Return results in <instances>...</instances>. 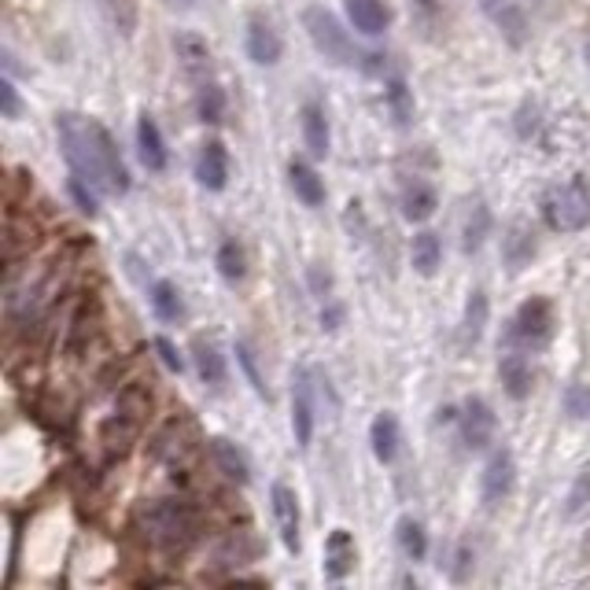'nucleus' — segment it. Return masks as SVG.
<instances>
[{"label":"nucleus","instance_id":"obj_28","mask_svg":"<svg viewBox=\"0 0 590 590\" xmlns=\"http://www.w3.org/2000/svg\"><path fill=\"white\" fill-rule=\"evenodd\" d=\"M196 115L207 126H218L225 118V89L214 78L200 82V89H196Z\"/></svg>","mask_w":590,"mask_h":590},{"label":"nucleus","instance_id":"obj_16","mask_svg":"<svg viewBox=\"0 0 590 590\" xmlns=\"http://www.w3.org/2000/svg\"><path fill=\"white\" fill-rule=\"evenodd\" d=\"M173 52H178V60H181V71L189 74V78L196 82H207L211 78V71H214V60H211V45L200 38V34H178L173 38Z\"/></svg>","mask_w":590,"mask_h":590},{"label":"nucleus","instance_id":"obj_30","mask_svg":"<svg viewBox=\"0 0 590 590\" xmlns=\"http://www.w3.org/2000/svg\"><path fill=\"white\" fill-rule=\"evenodd\" d=\"M487 314H491L487 292H484V288H473V292H468V303H465V322H462V333H465V340H473V344H476L480 336H484Z\"/></svg>","mask_w":590,"mask_h":590},{"label":"nucleus","instance_id":"obj_45","mask_svg":"<svg viewBox=\"0 0 590 590\" xmlns=\"http://www.w3.org/2000/svg\"><path fill=\"white\" fill-rule=\"evenodd\" d=\"M181 4H192V0H181Z\"/></svg>","mask_w":590,"mask_h":590},{"label":"nucleus","instance_id":"obj_13","mask_svg":"<svg viewBox=\"0 0 590 590\" xmlns=\"http://www.w3.org/2000/svg\"><path fill=\"white\" fill-rule=\"evenodd\" d=\"M498 380H502V391L513 399V402H524L531 396L535 388V369H531V358L524 351H506L498 362Z\"/></svg>","mask_w":590,"mask_h":590},{"label":"nucleus","instance_id":"obj_32","mask_svg":"<svg viewBox=\"0 0 590 590\" xmlns=\"http://www.w3.org/2000/svg\"><path fill=\"white\" fill-rule=\"evenodd\" d=\"M384 101H388V112L396 115V123L399 126H410V118H413V93L407 89V82L391 78L388 89H384Z\"/></svg>","mask_w":590,"mask_h":590},{"label":"nucleus","instance_id":"obj_9","mask_svg":"<svg viewBox=\"0 0 590 590\" xmlns=\"http://www.w3.org/2000/svg\"><path fill=\"white\" fill-rule=\"evenodd\" d=\"M513 487H517V462L502 446V451L487 457L484 473H480V498H484V506H498V502L513 495Z\"/></svg>","mask_w":590,"mask_h":590},{"label":"nucleus","instance_id":"obj_11","mask_svg":"<svg viewBox=\"0 0 590 590\" xmlns=\"http://www.w3.org/2000/svg\"><path fill=\"white\" fill-rule=\"evenodd\" d=\"M358 565V546L351 539V531L347 528H333L329 539H325V554H322V572L325 579H333V583H340L355 572Z\"/></svg>","mask_w":590,"mask_h":590},{"label":"nucleus","instance_id":"obj_17","mask_svg":"<svg viewBox=\"0 0 590 590\" xmlns=\"http://www.w3.org/2000/svg\"><path fill=\"white\" fill-rule=\"evenodd\" d=\"M137 156H140V162H145L151 173H162V170H167V162H170L167 140H162V129H159V123L148 112L137 118Z\"/></svg>","mask_w":590,"mask_h":590},{"label":"nucleus","instance_id":"obj_33","mask_svg":"<svg viewBox=\"0 0 590 590\" xmlns=\"http://www.w3.org/2000/svg\"><path fill=\"white\" fill-rule=\"evenodd\" d=\"M67 192H71V200H74V207H78L82 214H89V218L101 214V196H104V192H96L89 181L78 178V173H71Z\"/></svg>","mask_w":590,"mask_h":590},{"label":"nucleus","instance_id":"obj_27","mask_svg":"<svg viewBox=\"0 0 590 590\" xmlns=\"http://www.w3.org/2000/svg\"><path fill=\"white\" fill-rule=\"evenodd\" d=\"M214 266H218V273H222V281H229V284H240L247 277V255H244V247H240V240L229 236L218 244Z\"/></svg>","mask_w":590,"mask_h":590},{"label":"nucleus","instance_id":"obj_12","mask_svg":"<svg viewBox=\"0 0 590 590\" xmlns=\"http://www.w3.org/2000/svg\"><path fill=\"white\" fill-rule=\"evenodd\" d=\"M196 181H200V189L207 192H225V185H229V151L225 145L218 137L211 140H203V148H200V156H196Z\"/></svg>","mask_w":590,"mask_h":590},{"label":"nucleus","instance_id":"obj_15","mask_svg":"<svg viewBox=\"0 0 590 590\" xmlns=\"http://www.w3.org/2000/svg\"><path fill=\"white\" fill-rule=\"evenodd\" d=\"M299 126H303V145L314 159H329L333 151V129H329V115H325L322 104L307 101L299 112Z\"/></svg>","mask_w":590,"mask_h":590},{"label":"nucleus","instance_id":"obj_21","mask_svg":"<svg viewBox=\"0 0 590 590\" xmlns=\"http://www.w3.org/2000/svg\"><path fill=\"white\" fill-rule=\"evenodd\" d=\"M288 185H292L295 200H299L303 207H322L325 203V181L307 159L288 162Z\"/></svg>","mask_w":590,"mask_h":590},{"label":"nucleus","instance_id":"obj_44","mask_svg":"<svg viewBox=\"0 0 590 590\" xmlns=\"http://www.w3.org/2000/svg\"><path fill=\"white\" fill-rule=\"evenodd\" d=\"M583 56H587V67H590V41H587V49H583Z\"/></svg>","mask_w":590,"mask_h":590},{"label":"nucleus","instance_id":"obj_24","mask_svg":"<svg viewBox=\"0 0 590 590\" xmlns=\"http://www.w3.org/2000/svg\"><path fill=\"white\" fill-rule=\"evenodd\" d=\"M192 362H196V373L207 388H222L225 384V355L218 351L211 340H196L192 344Z\"/></svg>","mask_w":590,"mask_h":590},{"label":"nucleus","instance_id":"obj_10","mask_svg":"<svg viewBox=\"0 0 590 590\" xmlns=\"http://www.w3.org/2000/svg\"><path fill=\"white\" fill-rule=\"evenodd\" d=\"M244 49H247V60L255 63V67H277L281 56H284V41H281L277 30H273V23L266 15L247 19Z\"/></svg>","mask_w":590,"mask_h":590},{"label":"nucleus","instance_id":"obj_7","mask_svg":"<svg viewBox=\"0 0 590 590\" xmlns=\"http://www.w3.org/2000/svg\"><path fill=\"white\" fill-rule=\"evenodd\" d=\"M495 429H498V418L491 410V402L480 396L465 399L462 413H457V432H462V443L468 451H487L495 443Z\"/></svg>","mask_w":590,"mask_h":590},{"label":"nucleus","instance_id":"obj_2","mask_svg":"<svg viewBox=\"0 0 590 590\" xmlns=\"http://www.w3.org/2000/svg\"><path fill=\"white\" fill-rule=\"evenodd\" d=\"M137 531L159 554H185L200 539V509L189 498H156L137 509Z\"/></svg>","mask_w":590,"mask_h":590},{"label":"nucleus","instance_id":"obj_4","mask_svg":"<svg viewBox=\"0 0 590 590\" xmlns=\"http://www.w3.org/2000/svg\"><path fill=\"white\" fill-rule=\"evenodd\" d=\"M557 333V314L554 303L546 295H531L524 299L517 314L506 325V336H502V351H524V355H539L550 347Z\"/></svg>","mask_w":590,"mask_h":590},{"label":"nucleus","instance_id":"obj_29","mask_svg":"<svg viewBox=\"0 0 590 590\" xmlns=\"http://www.w3.org/2000/svg\"><path fill=\"white\" fill-rule=\"evenodd\" d=\"M502 255H506L509 270H524L535 255V233H528V225H513L506 240H502Z\"/></svg>","mask_w":590,"mask_h":590},{"label":"nucleus","instance_id":"obj_35","mask_svg":"<svg viewBox=\"0 0 590 590\" xmlns=\"http://www.w3.org/2000/svg\"><path fill=\"white\" fill-rule=\"evenodd\" d=\"M101 4H104V12L112 15V23L123 30L126 38L134 34V27H137V4H134V0H101Z\"/></svg>","mask_w":590,"mask_h":590},{"label":"nucleus","instance_id":"obj_37","mask_svg":"<svg viewBox=\"0 0 590 590\" xmlns=\"http://www.w3.org/2000/svg\"><path fill=\"white\" fill-rule=\"evenodd\" d=\"M0 112H4L8 123H15V118L23 115V101H19V89H15L12 74H4V78H0Z\"/></svg>","mask_w":590,"mask_h":590},{"label":"nucleus","instance_id":"obj_31","mask_svg":"<svg viewBox=\"0 0 590 590\" xmlns=\"http://www.w3.org/2000/svg\"><path fill=\"white\" fill-rule=\"evenodd\" d=\"M491 19H495V23H498L502 38H506L513 49H520L524 41H528V19H524V12H520L517 4H506V8H502V12H495Z\"/></svg>","mask_w":590,"mask_h":590},{"label":"nucleus","instance_id":"obj_23","mask_svg":"<svg viewBox=\"0 0 590 590\" xmlns=\"http://www.w3.org/2000/svg\"><path fill=\"white\" fill-rule=\"evenodd\" d=\"M148 303H151V310H156V318L167 322V325L185 318V299H181V288L173 281H151Z\"/></svg>","mask_w":590,"mask_h":590},{"label":"nucleus","instance_id":"obj_18","mask_svg":"<svg viewBox=\"0 0 590 590\" xmlns=\"http://www.w3.org/2000/svg\"><path fill=\"white\" fill-rule=\"evenodd\" d=\"M369 446H373V457L380 465H391L399 457L402 429H399V418L391 410H380L373 418V424H369Z\"/></svg>","mask_w":590,"mask_h":590},{"label":"nucleus","instance_id":"obj_3","mask_svg":"<svg viewBox=\"0 0 590 590\" xmlns=\"http://www.w3.org/2000/svg\"><path fill=\"white\" fill-rule=\"evenodd\" d=\"M303 30H307L310 45L318 49V56L325 63H333V67L366 71V74H377L380 71V60H384V56L358 49L355 38L347 34L344 23L325 4H307V8H303Z\"/></svg>","mask_w":590,"mask_h":590},{"label":"nucleus","instance_id":"obj_19","mask_svg":"<svg viewBox=\"0 0 590 590\" xmlns=\"http://www.w3.org/2000/svg\"><path fill=\"white\" fill-rule=\"evenodd\" d=\"M399 207H402V218H407V222H429V218L435 214V207H440V192H435L429 181L413 178V181L402 185Z\"/></svg>","mask_w":590,"mask_h":590},{"label":"nucleus","instance_id":"obj_14","mask_svg":"<svg viewBox=\"0 0 590 590\" xmlns=\"http://www.w3.org/2000/svg\"><path fill=\"white\" fill-rule=\"evenodd\" d=\"M344 12H347V23L362 38H380L391 27L388 0H344Z\"/></svg>","mask_w":590,"mask_h":590},{"label":"nucleus","instance_id":"obj_42","mask_svg":"<svg viewBox=\"0 0 590 590\" xmlns=\"http://www.w3.org/2000/svg\"><path fill=\"white\" fill-rule=\"evenodd\" d=\"M454 561H457V568H454V579H465V576H468V565L476 561V554L468 550V546L462 542V546H457V557H454Z\"/></svg>","mask_w":590,"mask_h":590},{"label":"nucleus","instance_id":"obj_22","mask_svg":"<svg viewBox=\"0 0 590 590\" xmlns=\"http://www.w3.org/2000/svg\"><path fill=\"white\" fill-rule=\"evenodd\" d=\"M410 266L418 277H435L443 266V244H440V233H432V229H421L418 236H413L410 244Z\"/></svg>","mask_w":590,"mask_h":590},{"label":"nucleus","instance_id":"obj_36","mask_svg":"<svg viewBox=\"0 0 590 590\" xmlns=\"http://www.w3.org/2000/svg\"><path fill=\"white\" fill-rule=\"evenodd\" d=\"M590 502V465H583L576 473V484H572V491H568V506H565V513L568 517H576L579 509H583Z\"/></svg>","mask_w":590,"mask_h":590},{"label":"nucleus","instance_id":"obj_25","mask_svg":"<svg viewBox=\"0 0 590 590\" xmlns=\"http://www.w3.org/2000/svg\"><path fill=\"white\" fill-rule=\"evenodd\" d=\"M487 236H491V211L484 200H476L468 203V211L462 218V251L465 255H476Z\"/></svg>","mask_w":590,"mask_h":590},{"label":"nucleus","instance_id":"obj_8","mask_svg":"<svg viewBox=\"0 0 590 590\" xmlns=\"http://www.w3.org/2000/svg\"><path fill=\"white\" fill-rule=\"evenodd\" d=\"M314 424H318V413H314V373L307 366H299L292 373V435H295V443L310 446Z\"/></svg>","mask_w":590,"mask_h":590},{"label":"nucleus","instance_id":"obj_40","mask_svg":"<svg viewBox=\"0 0 590 590\" xmlns=\"http://www.w3.org/2000/svg\"><path fill=\"white\" fill-rule=\"evenodd\" d=\"M410 8H413V15H418L424 27H432L435 19L443 15V0H410Z\"/></svg>","mask_w":590,"mask_h":590},{"label":"nucleus","instance_id":"obj_1","mask_svg":"<svg viewBox=\"0 0 590 590\" xmlns=\"http://www.w3.org/2000/svg\"><path fill=\"white\" fill-rule=\"evenodd\" d=\"M56 137L60 151L67 159L71 173H78L82 181H89L96 192L104 196H126L129 192V170L123 162L112 129L96 118L63 112L56 115Z\"/></svg>","mask_w":590,"mask_h":590},{"label":"nucleus","instance_id":"obj_26","mask_svg":"<svg viewBox=\"0 0 590 590\" xmlns=\"http://www.w3.org/2000/svg\"><path fill=\"white\" fill-rule=\"evenodd\" d=\"M396 542L407 561H424L429 557V531H424V524L418 517H399Z\"/></svg>","mask_w":590,"mask_h":590},{"label":"nucleus","instance_id":"obj_34","mask_svg":"<svg viewBox=\"0 0 590 590\" xmlns=\"http://www.w3.org/2000/svg\"><path fill=\"white\" fill-rule=\"evenodd\" d=\"M236 362H240V369H244V377H247L251 391H255L259 399H266V402H270V388H266V380H262L259 366H255V355H251V347H247L244 340L236 344Z\"/></svg>","mask_w":590,"mask_h":590},{"label":"nucleus","instance_id":"obj_39","mask_svg":"<svg viewBox=\"0 0 590 590\" xmlns=\"http://www.w3.org/2000/svg\"><path fill=\"white\" fill-rule=\"evenodd\" d=\"M565 410L572 418H590V384H572L565 391Z\"/></svg>","mask_w":590,"mask_h":590},{"label":"nucleus","instance_id":"obj_5","mask_svg":"<svg viewBox=\"0 0 590 590\" xmlns=\"http://www.w3.org/2000/svg\"><path fill=\"white\" fill-rule=\"evenodd\" d=\"M539 211L546 229H554V233H579L590 225V185L579 173L565 185H554V189H546Z\"/></svg>","mask_w":590,"mask_h":590},{"label":"nucleus","instance_id":"obj_20","mask_svg":"<svg viewBox=\"0 0 590 590\" xmlns=\"http://www.w3.org/2000/svg\"><path fill=\"white\" fill-rule=\"evenodd\" d=\"M211 457H214V465H218V473H222L225 480H233V484H251V462H247V454L240 451L236 443H229L222 440V435H214L211 443Z\"/></svg>","mask_w":590,"mask_h":590},{"label":"nucleus","instance_id":"obj_41","mask_svg":"<svg viewBox=\"0 0 590 590\" xmlns=\"http://www.w3.org/2000/svg\"><path fill=\"white\" fill-rule=\"evenodd\" d=\"M344 325V307L340 303H333V299H325V310H322V329L325 333H336Z\"/></svg>","mask_w":590,"mask_h":590},{"label":"nucleus","instance_id":"obj_6","mask_svg":"<svg viewBox=\"0 0 590 590\" xmlns=\"http://www.w3.org/2000/svg\"><path fill=\"white\" fill-rule=\"evenodd\" d=\"M270 509H273V524H277V535L288 554H299L303 546V513H299V495L295 487H288L284 480L270 487Z\"/></svg>","mask_w":590,"mask_h":590},{"label":"nucleus","instance_id":"obj_38","mask_svg":"<svg viewBox=\"0 0 590 590\" xmlns=\"http://www.w3.org/2000/svg\"><path fill=\"white\" fill-rule=\"evenodd\" d=\"M151 347H156V355H159V362H162V369H167V373H173V377L185 373V358H181L178 347L167 340V336H156V340H151Z\"/></svg>","mask_w":590,"mask_h":590},{"label":"nucleus","instance_id":"obj_43","mask_svg":"<svg viewBox=\"0 0 590 590\" xmlns=\"http://www.w3.org/2000/svg\"><path fill=\"white\" fill-rule=\"evenodd\" d=\"M509 0H480V8H484L487 15H495V12H502V8H506Z\"/></svg>","mask_w":590,"mask_h":590}]
</instances>
